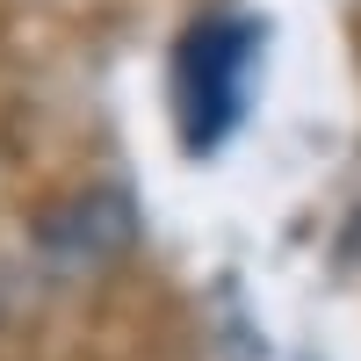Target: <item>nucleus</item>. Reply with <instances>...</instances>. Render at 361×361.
Wrapping results in <instances>:
<instances>
[{
    "label": "nucleus",
    "mask_w": 361,
    "mask_h": 361,
    "mask_svg": "<svg viewBox=\"0 0 361 361\" xmlns=\"http://www.w3.org/2000/svg\"><path fill=\"white\" fill-rule=\"evenodd\" d=\"M130 238V202L123 195H87V202H73V209H58V217L44 224V246L51 253H109V246H123Z\"/></svg>",
    "instance_id": "f03ea898"
},
{
    "label": "nucleus",
    "mask_w": 361,
    "mask_h": 361,
    "mask_svg": "<svg viewBox=\"0 0 361 361\" xmlns=\"http://www.w3.org/2000/svg\"><path fill=\"white\" fill-rule=\"evenodd\" d=\"M260 66V22L246 15H217L188 29V44L173 58V102H180V137L188 152L224 145L238 109H246V73Z\"/></svg>",
    "instance_id": "f257e3e1"
}]
</instances>
